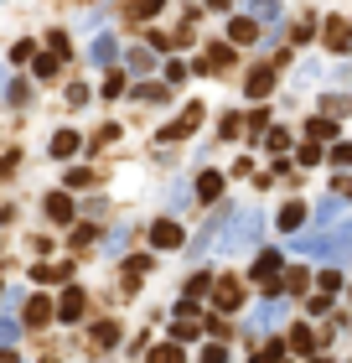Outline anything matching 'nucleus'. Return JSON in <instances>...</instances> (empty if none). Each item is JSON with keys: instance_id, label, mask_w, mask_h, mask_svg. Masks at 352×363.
Listing matches in <instances>:
<instances>
[{"instance_id": "1", "label": "nucleus", "mask_w": 352, "mask_h": 363, "mask_svg": "<svg viewBox=\"0 0 352 363\" xmlns=\"http://www.w3.org/2000/svg\"><path fill=\"white\" fill-rule=\"evenodd\" d=\"M259 229H264V213H254V208L238 213V218H234V234L223 239V249H234V255H238V249H254L259 244Z\"/></svg>"}, {"instance_id": "5", "label": "nucleus", "mask_w": 352, "mask_h": 363, "mask_svg": "<svg viewBox=\"0 0 352 363\" xmlns=\"http://www.w3.org/2000/svg\"><path fill=\"white\" fill-rule=\"evenodd\" d=\"M151 244H155V249H176V244H181V229H176L171 218H161V223L151 229Z\"/></svg>"}, {"instance_id": "27", "label": "nucleus", "mask_w": 352, "mask_h": 363, "mask_svg": "<svg viewBox=\"0 0 352 363\" xmlns=\"http://www.w3.org/2000/svg\"><path fill=\"white\" fill-rule=\"evenodd\" d=\"M16 332H21L16 322H0V342H16Z\"/></svg>"}, {"instance_id": "29", "label": "nucleus", "mask_w": 352, "mask_h": 363, "mask_svg": "<svg viewBox=\"0 0 352 363\" xmlns=\"http://www.w3.org/2000/svg\"><path fill=\"white\" fill-rule=\"evenodd\" d=\"M337 161H342V166H352V145H337Z\"/></svg>"}, {"instance_id": "4", "label": "nucleus", "mask_w": 352, "mask_h": 363, "mask_svg": "<svg viewBox=\"0 0 352 363\" xmlns=\"http://www.w3.org/2000/svg\"><path fill=\"white\" fill-rule=\"evenodd\" d=\"M270 89H275V68H254V73L244 78V94H249V99H264Z\"/></svg>"}, {"instance_id": "6", "label": "nucleus", "mask_w": 352, "mask_h": 363, "mask_svg": "<svg viewBox=\"0 0 352 363\" xmlns=\"http://www.w3.org/2000/svg\"><path fill=\"white\" fill-rule=\"evenodd\" d=\"M197 198L202 202H218V198H223V176H218V172H202L197 176Z\"/></svg>"}, {"instance_id": "11", "label": "nucleus", "mask_w": 352, "mask_h": 363, "mask_svg": "<svg viewBox=\"0 0 352 363\" xmlns=\"http://www.w3.org/2000/svg\"><path fill=\"white\" fill-rule=\"evenodd\" d=\"M228 36H234V42H244V47H249V42H259L254 21H238V16H234V21H228Z\"/></svg>"}, {"instance_id": "12", "label": "nucleus", "mask_w": 352, "mask_h": 363, "mask_svg": "<svg viewBox=\"0 0 352 363\" xmlns=\"http://www.w3.org/2000/svg\"><path fill=\"white\" fill-rule=\"evenodd\" d=\"M290 348L295 353H316V332H311V327H295L290 332Z\"/></svg>"}, {"instance_id": "20", "label": "nucleus", "mask_w": 352, "mask_h": 363, "mask_svg": "<svg viewBox=\"0 0 352 363\" xmlns=\"http://www.w3.org/2000/svg\"><path fill=\"white\" fill-rule=\"evenodd\" d=\"M129 68H135V73L151 68V47H135V52H129Z\"/></svg>"}, {"instance_id": "25", "label": "nucleus", "mask_w": 352, "mask_h": 363, "mask_svg": "<svg viewBox=\"0 0 352 363\" xmlns=\"http://www.w3.org/2000/svg\"><path fill=\"white\" fill-rule=\"evenodd\" d=\"M254 11H259V16H264V21H280V5H275V0H259Z\"/></svg>"}, {"instance_id": "16", "label": "nucleus", "mask_w": 352, "mask_h": 363, "mask_svg": "<svg viewBox=\"0 0 352 363\" xmlns=\"http://www.w3.org/2000/svg\"><path fill=\"white\" fill-rule=\"evenodd\" d=\"M305 130H311V141H331V130H337V125H331V115H327V119L316 115V119H311Z\"/></svg>"}, {"instance_id": "8", "label": "nucleus", "mask_w": 352, "mask_h": 363, "mask_svg": "<svg viewBox=\"0 0 352 363\" xmlns=\"http://www.w3.org/2000/svg\"><path fill=\"white\" fill-rule=\"evenodd\" d=\"M275 270H280V255H275V249H264V255L254 259V275H259V281H275Z\"/></svg>"}, {"instance_id": "7", "label": "nucleus", "mask_w": 352, "mask_h": 363, "mask_svg": "<svg viewBox=\"0 0 352 363\" xmlns=\"http://www.w3.org/2000/svg\"><path fill=\"white\" fill-rule=\"evenodd\" d=\"M327 47H331V52H347V47H352V32H347L342 21H327Z\"/></svg>"}, {"instance_id": "15", "label": "nucleus", "mask_w": 352, "mask_h": 363, "mask_svg": "<svg viewBox=\"0 0 352 363\" xmlns=\"http://www.w3.org/2000/svg\"><path fill=\"white\" fill-rule=\"evenodd\" d=\"M26 322H32V327H42V322H52V306H47V301H32V306H26Z\"/></svg>"}, {"instance_id": "17", "label": "nucleus", "mask_w": 352, "mask_h": 363, "mask_svg": "<svg viewBox=\"0 0 352 363\" xmlns=\"http://www.w3.org/2000/svg\"><path fill=\"white\" fill-rule=\"evenodd\" d=\"M47 213H52V218L62 223V218H73V202H68V198L58 192V198H47Z\"/></svg>"}, {"instance_id": "18", "label": "nucleus", "mask_w": 352, "mask_h": 363, "mask_svg": "<svg viewBox=\"0 0 352 363\" xmlns=\"http://www.w3.org/2000/svg\"><path fill=\"white\" fill-rule=\"evenodd\" d=\"M94 62H114V42H109V36L94 42Z\"/></svg>"}, {"instance_id": "10", "label": "nucleus", "mask_w": 352, "mask_h": 363, "mask_svg": "<svg viewBox=\"0 0 352 363\" xmlns=\"http://www.w3.org/2000/svg\"><path fill=\"white\" fill-rule=\"evenodd\" d=\"M238 301H244V291H238L234 281H218V306H223V312H234Z\"/></svg>"}, {"instance_id": "3", "label": "nucleus", "mask_w": 352, "mask_h": 363, "mask_svg": "<svg viewBox=\"0 0 352 363\" xmlns=\"http://www.w3.org/2000/svg\"><path fill=\"white\" fill-rule=\"evenodd\" d=\"M171 332H176V338H181V342H187V338H197V332H202V312H197V306H181V312H176L171 316Z\"/></svg>"}, {"instance_id": "21", "label": "nucleus", "mask_w": 352, "mask_h": 363, "mask_svg": "<svg viewBox=\"0 0 352 363\" xmlns=\"http://www.w3.org/2000/svg\"><path fill=\"white\" fill-rule=\"evenodd\" d=\"M321 109H327V115H331V119H337V115H347V99H337V94H327V99H321Z\"/></svg>"}, {"instance_id": "23", "label": "nucleus", "mask_w": 352, "mask_h": 363, "mask_svg": "<svg viewBox=\"0 0 352 363\" xmlns=\"http://www.w3.org/2000/svg\"><path fill=\"white\" fill-rule=\"evenodd\" d=\"M125 239H129V234H125V229H114V234H109V239H104V249H109V255H119V249H125Z\"/></svg>"}, {"instance_id": "19", "label": "nucleus", "mask_w": 352, "mask_h": 363, "mask_svg": "<svg viewBox=\"0 0 352 363\" xmlns=\"http://www.w3.org/2000/svg\"><path fill=\"white\" fill-rule=\"evenodd\" d=\"M202 296H208V275H192L187 281V301H202Z\"/></svg>"}, {"instance_id": "14", "label": "nucleus", "mask_w": 352, "mask_h": 363, "mask_svg": "<svg viewBox=\"0 0 352 363\" xmlns=\"http://www.w3.org/2000/svg\"><path fill=\"white\" fill-rule=\"evenodd\" d=\"M301 218H305L301 202H285V208H280V229H301Z\"/></svg>"}, {"instance_id": "13", "label": "nucleus", "mask_w": 352, "mask_h": 363, "mask_svg": "<svg viewBox=\"0 0 352 363\" xmlns=\"http://www.w3.org/2000/svg\"><path fill=\"white\" fill-rule=\"evenodd\" d=\"M83 316V291H68L62 296V322H78Z\"/></svg>"}, {"instance_id": "22", "label": "nucleus", "mask_w": 352, "mask_h": 363, "mask_svg": "<svg viewBox=\"0 0 352 363\" xmlns=\"http://www.w3.org/2000/svg\"><path fill=\"white\" fill-rule=\"evenodd\" d=\"M135 99H145V104H151V99H155V104H161V99H166V89H161V83H145V89H140V94H135Z\"/></svg>"}, {"instance_id": "2", "label": "nucleus", "mask_w": 352, "mask_h": 363, "mask_svg": "<svg viewBox=\"0 0 352 363\" xmlns=\"http://www.w3.org/2000/svg\"><path fill=\"white\" fill-rule=\"evenodd\" d=\"M197 125H202V104H187V109H181V115L171 119V125L161 130V141H181V135H192V130H197Z\"/></svg>"}, {"instance_id": "24", "label": "nucleus", "mask_w": 352, "mask_h": 363, "mask_svg": "<svg viewBox=\"0 0 352 363\" xmlns=\"http://www.w3.org/2000/svg\"><path fill=\"white\" fill-rule=\"evenodd\" d=\"M94 338H99V342H104V348H109V342H119V327H114V322H104V327H99Z\"/></svg>"}, {"instance_id": "28", "label": "nucleus", "mask_w": 352, "mask_h": 363, "mask_svg": "<svg viewBox=\"0 0 352 363\" xmlns=\"http://www.w3.org/2000/svg\"><path fill=\"white\" fill-rule=\"evenodd\" d=\"M337 198H342V202H352V176H342V182H337Z\"/></svg>"}, {"instance_id": "26", "label": "nucleus", "mask_w": 352, "mask_h": 363, "mask_svg": "<svg viewBox=\"0 0 352 363\" xmlns=\"http://www.w3.org/2000/svg\"><path fill=\"white\" fill-rule=\"evenodd\" d=\"M270 151H275V156L290 151V135H285V130H275V135H270Z\"/></svg>"}, {"instance_id": "9", "label": "nucleus", "mask_w": 352, "mask_h": 363, "mask_svg": "<svg viewBox=\"0 0 352 363\" xmlns=\"http://www.w3.org/2000/svg\"><path fill=\"white\" fill-rule=\"evenodd\" d=\"M73 151H78V135H73V130H58V135H52V156H62V161H68Z\"/></svg>"}]
</instances>
